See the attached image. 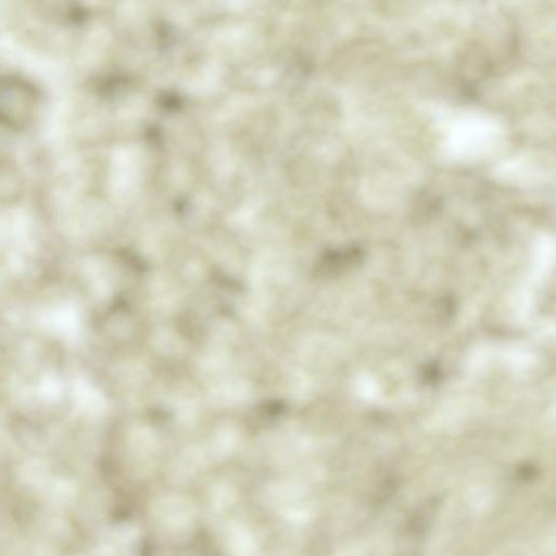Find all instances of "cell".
<instances>
[{
  "mask_svg": "<svg viewBox=\"0 0 556 556\" xmlns=\"http://www.w3.org/2000/svg\"><path fill=\"white\" fill-rule=\"evenodd\" d=\"M39 108V93L28 80L12 75L0 76V124L20 131L28 128Z\"/></svg>",
  "mask_w": 556,
  "mask_h": 556,
  "instance_id": "6da1fadb",
  "label": "cell"
}]
</instances>
